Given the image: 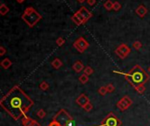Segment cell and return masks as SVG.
<instances>
[{
    "mask_svg": "<svg viewBox=\"0 0 150 126\" xmlns=\"http://www.w3.org/2000/svg\"><path fill=\"white\" fill-rule=\"evenodd\" d=\"M0 105L14 120H19L26 116L33 105V101L16 85L2 97Z\"/></svg>",
    "mask_w": 150,
    "mask_h": 126,
    "instance_id": "cell-1",
    "label": "cell"
},
{
    "mask_svg": "<svg viewBox=\"0 0 150 126\" xmlns=\"http://www.w3.org/2000/svg\"><path fill=\"white\" fill-rule=\"evenodd\" d=\"M125 76L126 81L129 82V84L134 88L139 86L145 85L150 79L149 74L142 68L140 65H135L128 73H120Z\"/></svg>",
    "mask_w": 150,
    "mask_h": 126,
    "instance_id": "cell-2",
    "label": "cell"
},
{
    "mask_svg": "<svg viewBox=\"0 0 150 126\" xmlns=\"http://www.w3.org/2000/svg\"><path fill=\"white\" fill-rule=\"evenodd\" d=\"M21 18L23 21L29 26V27H33L42 18V16L32 6H29L25 9Z\"/></svg>",
    "mask_w": 150,
    "mask_h": 126,
    "instance_id": "cell-3",
    "label": "cell"
},
{
    "mask_svg": "<svg viewBox=\"0 0 150 126\" xmlns=\"http://www.w3.org/2000/svg\"><path fill=\"white\" fill-rule=\"evenodd\" d=\"M53 120L57 121L62 126H69L73 121V118L69 114V112L66 110H60L56 115L54 117Z\"/></svg>",
    "mask_w": 150,
    "mask_h": 126,
    "instance_id": "cell-4",
    "label": "cell"
},
{
    "mask_svg": "<svg viewBox=\"0 0 150 126\" xmlns=\"http://www.w3.org/2000/svg\"><path fill=\"white\" fill-rule=\"evenodd\" d=\"M121 121L118 118V117L112 113L110 112L101 122L100 126H121Z\"/></svg>",
    "mask_w": 150,
    "mask_h": 126,
    "instance_id": "cell-5",
    "label": "cell"
},
{
    "mask_svg": "<svg viewBox=\"0 0 150 126\" xmlns=\"http://www.w3.org/2000/svg\"><path fill=\"white\" fill-rule=\"evenodd\" d=\"M73 46L79 53H83L86 49H88V47L90 46V44L83 37H80L73 43Z\"/></svg>",
    "mask_w": 150,
    "mask_h": 126,
    "instance_id": "cell-6",
    "label": "cell"
},
{
    "mask_svg": "<svg viewBox=\"0 0 150 126\" xmlns=\"http://www.w3.org/2000/svg\"><path fill=\"white\" fill-rule=\"evenodd\" d=\"M131 53V48L126 44H120L116 49L115 53L120 59H126Z\"/></svg>",
    "mask_w": 150,
    "mask_h": 126,
    "instance_id": "cell-7",
    "label": "cell"
},
{
    "mask_svg": "<svg viewBox=\"0 0 150 126\" xmlns=\"http://www.w3.org/2000/svg\"><path fill=\"white\" fill-rule=\"evenodd\" d=\"M21 123L23 126H41L36 120L27 116H25L23 118H21Z\"/></svg>",
    "mask_w": 150,
    "mask_h": 126,
    "instance_id": "cell-8",
    "label": "cell"
},
{
    "mask_svg": "<svg viewBox=\"0 0 150 126\" xmlns=\"http://www.w3.org/2000/svg\"><path fill=\"white\" fill-rule=\"evenodd\" d=\"M76 103H77V105H79L81 108H83L88 103H90V99L89 97L84 95V94H81L76 100Z\"/></svg>",
    "mask_w": 150,
    "mask_h": 126,
    "instance_id": "cell-9",
    "label": "cell"
},
{
    "mask_svg": "<svg viewBox=\"0 0 150 126\" xmlns=\"http://www.w3.org/2000/svg\"><path fill=\"white\" fill-rule=\"evenodd\" d=\"M78 11L83 15V17L85 18L86 21H88V20L92 17V13H91L85 6H81V8L78 10Z\"/></svg>",
    "mask_w": 150,
    "mask_h": 126,
    "instance_id": "cell-10",
    "label": "cell"
},
{
    "mask_svg": "<svg viewBox=\"0 0 150 126\" xmlns=\"http://www.w3.org/2000/svg\"><path fill=\"white\" fill-rule=\"evenodd\" d=\"M135 12H136V14L140 17V18H144L146 15H147V13H148V9L143 5V4H141V5H139L137 8H136V10H135Z\"/></svg>",
    "mask_w": 150,
    "mask_h": 126,
    "instance_id": "cell-11",
    "label": "cell"
},
{
    "mask_svg": "<svg viewBox=\"0 0 150 126\" xmlns=\"http://www.w3.org/2000/svg\"><path fill=\"white\" fill-rule=\"evenodd\" d=\"M72 68H73V70H74L76 73H81L82 71H83L84 66H83V62H82L81 61H76L73 64Z\"/></svg>",
    "mask_w": 150,
    "mask_h": 126,
    "instance_id": "cell-12",
    "label": "cell"
},
{
    "mask_svg": "<svg viewBox=\"0 0 150 126\" xmlns=\"http://www.w3.org/2000/svg\"><path fill=\"white\" fill-rule=\"evenodd\" d=\"M117 107H118V109H120L121 111H127L130 106L127 104V103L122 98L121 100H120L118 103H117Z\"/></svg>",
    "mask_w": 150,
    "mask_h": 126,
    "instance_id": "cell-13",
    "label": "cell"
},
{
    "mask_svg": "<svg viewBox=\"0 0 150 126\" xmlns=\"http://www.w3.org/2000/svg\"><path fill=\"white\" fill-rule=\"evenodd\" d=\"M12 65L11 61L9 58H4L2 61H1V67L4 69H8Z\"/></svg>",
    "mask_w": 150,
    "mask_h": 126,
    "instance_id": "cell-14",
    "label": "cell"
},
{
    "mask_svg": "<svg viewBox=\"0 0 150 126\" xmlns=\"http://www.w3.org/2000/svg\"><path fill=\"white\" fill-rule=\"evenodd\" d=\"M51 65L55 69H59L60 68H62V66L63 65L62 61L59 59V58H55L52 62H51Z\"/></svg>",
    "mask_w": 150,
    "mask_h": 126,
    "instance_id": "cell-15",
    "label": "cell"
},
{
    "mask_svg": "<svg viewBox=\"0 0 150 126\" xmlns=\"http://www.w3.org/2000/svg\"><path fill=\"white\" fill-rule=\"evenodd\" d=\"M9 11H10L9 7H8L5 4L2 3V4H0V14H1L2 16H4V15H6Z\"/></svg>",
    "mask_w": 150,
    "mask_h": 126,
    "instance_id": "cell-16",
    "label": "cell"
},
{
    "mask_svg": "<svg viewBox=\"0 0 150 126\" xmlns=\"http://www.w3.org/2000/svg\"><path fill=\"white\" fill-rule=\"evenodd\" d=\"M104 7L106 11H111L113 10V3L112 0H107L105 4H104Z\"/></svg>",
    "mask_w": 150,
    "mask_h": 126,
    "instance_id": "cell-17",
    "label": "cell"
},
{
    "mask_svg": "<svg viewBox=\"0 0 150 126\" xmlns=\"http://www.w3.org/2000/svg\"><path fill=\"white\" fill-rule=\"evenodd\" d=\"M71 20L76 24V25H83V23L82 22V20L77 17V15L75 13L72 17H71Z\"/></svg>",
    "mask_w": 150,
    "mask_h": 126,
    "instance_id": "cell-18",
    "label": "cell"
},
{
    "mask_svg": "<svg viewBox=\"0 0 150 126\" xmlns=\"http://www.w3.org/2000/svg\"><path fill=\"white\" fill-rule=\"evenodd\" d=\"M79 82L82 83V84H85L89 82V75H85V74H83L79 76Z\"/></svg>",
    "mask_w": 150,
    "mask_h": 126,
    "instance_id": "cell-19",
    "label": "cell"
},
{
    "mask_svg": "<svg viewBox=\"0 0 150 126\" xmlns=\"http://www.w3.org/2000/svg\"><path fill=\"white\" fill-rule=\"evenodd\" d=\"M40 89L41 90H43V91L47 90V89H49V84H48V82H47L46 81H43L42 82H40Z\"/></svg>",
    "mask_w": 150,
    "mask_h": 126,
    "instance_id": "cell-20",
    "label": "cell"
},
{
    "mask_svg": "<svg viewBox=\"0 0 150 126\" xmlns=\"http://www.w3.org/2000/svg\"><path fill=\"white\" fill-rule=\"evenodd\" d=\"M93 73H94V70H93V68H92L91 67H90V66L85 67L84 69H83V74H85V75H92Z\"/></svg>",
    "mask_w": 150,
    "mask_h": 126,
    "instance_id": "cell-21",
    "label": "cell"
},
{
    "mask_svg": "<svg viewBox=\"0 0 150 126\" xmlns=\"http://www.w3.org/2000/svg\"><path fill=\"white\" fill-rule=\"evenodd\" d=\"M134 89L136 90V92H137L138 94L142 95V94H144V92H145V90H146V88H145V85H143V86L136 87V88H134Z\"/></svg>",
    "mask_w": 150,
    "mask_h": 126,
    "instance_id": "cell-22",
    "label": "cell"
},
{
    "mask_svg": "<svg viewBox=\"0 0 150 126\" xmlns=\"http://www.w3.org/2000/svg\"><path fill=\"white\" fill-rule=\"evenodd\" d=\"M46 115H47V112L43 109H40V110H39L37 111V116H38L39 118H41L42 119V118H44L46 117Z\"/></svg>",
    "mask_w": 150,
    "mask_h": 126,
    "instance_id": "cell-23",
    "label": "cell"
},
{
    "mask_svg": "<svg viewBox=\"0 0 150 126\" xmlns=\"http://www.w3.org/2000/svg\"><path fill=\"white\" fill-rule=\"evenodd\" d=\"M133 47L135 49V50H140L142 47V44L141 43V41L139 40H136L133 43Z\"/></svg>",
    "mask_w": 150,
    "mask_h": 126,
    "instance_id": "cell-24",
    "label": "cell"
},
{
    "mask_svg": "<svg viewBox=\"0 0 150 126\" xmlns=\"http://www.w3.org/2000/svg\"><path fill=\"white\" fill-rule=\"evenodd\" d=\"M55 43H56V45H57V46H63V45H64V43H65V39H64L62 37H59V38H57V39H56Z\"/></svg>",
    "mask_w": 150,
    "mask_h": 126,
    "instance_id": "cell-25",
    "label": "cell"
},
{
    "mask_svg": "<svg viewBox=\"0 0 150 126\" xmlns=\"http://www.w3.org/2000/svg\"><path fill=\"white\" fill-rule=\"evenodd\" d=\"M98 93L101 95V96H105L108 92H107V89H106V87L105 86H102L99 88L98 89Z\"/></svg>",
    "mask_w": 150,
    "mask_h": 126,
    "instance_id": "cell-26",
    "label": "cell"
},
{
    "mask_svg": "<svg viewBox=\"0 0 150 126\" xmlns=\"http://www.w3.org/2000/svg\"><path fill=\"white\" fill-rule=\"evenodd\" d=\"M83 109L86 112H90V111H91V110L93 109V105H92V103L90 102V103H88Z\"/></svg>",
    "mask_w": 150,
    "mask_h": 126,
    "instance_id": "cell-27",
    "label": "cell"
},
{
    "mask_svg": "<svg viewBox=\"0 0 150 126\" xmlns=\"http://www.w3.org/2000/svg\"><path fill=\"white\" fill-rule=\"evenodd\" d=\"M120 9H121V4L120 2H118V1L113 2V10L116 11H118Z\"/></svg>",
    "mask_w": 150,
    "mask_h": 126,
    "instance_id": "cell-28",
    "label": "cell"
},
{
    "mask_svg": "<svg viewBox=\"0 0 150 126\" xmlns=\"http://www.w3.org/2000/svg\"><path fill=\"white\" fill-rule=\"evenodd\" d=\"M105 87H106V89H107V92H108V93H112V92L115 90V87H114L112 84H111V83L108 84V85L105 86Z\"/></svg>",
    "mask_w": 150,
    "mask_h": 126,
    "instance_id": "cell-29",
    "label": "cell"
},
{
    "mask_svg": "<svg viewBox=\"0 0 150 126\" xmlns=\"http://www.w3.org/2000/svg\"><path fill=\"white\" fill-rule=\"evenodd\" d=\"M127 103V104L129 105V106H131L132 104H133V101H132V99L130 98V96H123L122 97Z\"/></svg>",
    "mask_w": 150,
    "mask_h": 126,
    "instance_id": "cell-30",
    "label": "cell"
},
{
    "mask_svg": "<svg viewBox=\"0 0 150 126\" xmlns=\"http://www.w3.org/2000/svg\"><path fill=\"white\" fill-rule=\"evenodd\" d=\"M47 126H62V125H61L57 121H55V120H52Z\"/></svg>",
    "mask_w": 150,
    "mask_h": 126,
    "instance_id": "cell-31",
    "label": "cell"
},
{
    "mask_svg": "<svg viewBox=\"0 0 150 126\" xmlns=\"http://www.w3.org/2000/svg\"><path fill=\"white\" fill-rule=\"evenodd\" d=\"M5 53H6V49H5L3 46H0V55L3 56V55L5 54Z\"/></svg>",
    "mask_w": 150,
    "mask_h": 126,
    "instance_id": "cell-32",
    "label": "cell"
},
{
    "mask_svg": "<svg viewBox=\"0 0 150 126\" xmlns=\"http://www.w3.org/2000/svg\"><path fill=\"white\" fill-rule=\"evenodd\" d=\"M86 2H87V4H88L89 5L93 6V5L96 4V2H97V1H96V0H87Z\"/></svg>",
    "mask_w": 150,
    "mask_h": 126,
    "instance_id": "cell-33",
    "label": "cell"
},
{
    "mask_svg": "<svg viewBox=\"0 0 150 126\" xmlns=\"http://www.w3.org/2000/svg\"><path fill=\"white\" fill-rule=\"evenodd\" d=\"M16 1H17V2H18V4H22V3H24V2H25V0H16Z\"/></svg>",
    "mask_w": 150,
    "mask_h": 126,
    "instance_id": "cell-34",
    "label": "cell"
},
{
    "mask_svg": "<svg viewBox=\"0 0 150 126\" xmlns=\"http://www.w3.org/2000/svg\"><path fill=\"white\" fill-rule=\"evenodd\" d=\"M85 1H87V0H77V2L80 3V4H83V3H84Z\"/></svg>",
    "mask_w": 150,
    "mask_h": 126,
    "instance_id": "cell-35",
    "label": "cell"
},
{
    "mask_svg": "<svg viewBox=\"0 0 150 126\" xmlns=\"http://www.w3.org/2000/svg\"><path fill=\"white\" fill-rule=\"evenodd\" d=\"M148 71H149V73H150V67H149V69H148Z\"/></svg>",
    "mask_w": 150,
    "mask_h": 126,
    "instance_id": "cell-36",
    "label": "cell"
}]
</instances>
